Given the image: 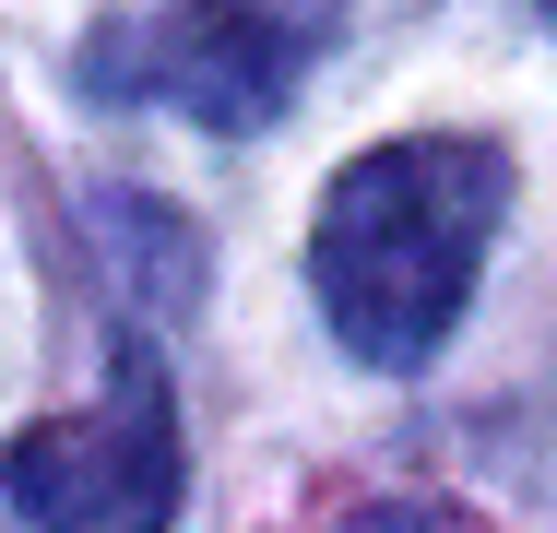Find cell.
Returning a JSON list of instances; mask_svg holds the SVG:
<instances>
[{
  "label": "cell",
  "mask_w": 557,
  "mask_h": 533,
  "mask_svg": "<svg viewBox=\"0 0 557 533\" xmlns=\"http://www.w3.org/2000/svg\"><path fill=\"white\" fill-rule=\"evenodd\" d=\"M344 0H166L84 48V84L131 107H190L202 131H261L309 84Z\"/></svg>",
  "instance_id": "cell-3"
},
{
  "label": "cell",
  "mask_w": 557,
  "mask_h": 533,
  "mask_svg": "<svg viewBox=\"0 0 557 533\" xmlns=\"http://www.w3.org/2000/svg\"><path fill=\"white\" fill-rule=\"evenodd\" d=\"M498 202H510V166L462 131L368 142L321 190V225H309V285H321V320H333L344 356L428 368L474 297V273H486Z\"/></svg>",
  "instance_id": "cell-1"
},
{
  "label": "cell",
  "mask_w": 557,
  "mask_h": 533,
  "mask_svg": "<svg viewBox=\"0 0 557 533\" xmlns=\"http://www.w3.org/2000/svg\"><path fill=\"white\" fill-rule=\"evenodd\" d=\"M344 533H474V522H450V510H404V498H380V510H356Z\"/></svg>",
  "instance_id": "cell-4"
},
{
  "label": "cell",
  "mask_w": 557,
  "mask_h": 533,
  "mask_svg": "<svg viewBox=\"0 0 557 533\" xmlns=\"http://www.w3.org/2000/svg\"><path fill=\"white\" fill-rule=\"evenodd\" d=\"M178 392L154 368L143 332H119L108 392L72 404V416H36L0 450V498L36 533H178Z\"/></svg>",
  "instance_id": "cell-2"
},
{
  "label": "cell",
  "mask_w": 557,
  "mask_h": 533,
  "mask_svg": "<svg viewBox=\"0 0 557 533\" xmlns=\"http://www.w3.org/2000/svg\"><path fill=\"white\" fill-rule=\"evenodd\" d=\"M546 12H557V0H546Z\"/></svg>",
  "instance_id": "cell-5"
}]
</instances>
